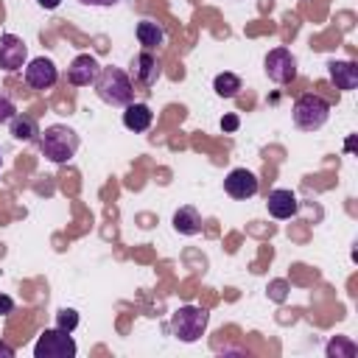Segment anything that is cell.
I'll use <instances>...</instances> for the list:
<instances>
[{"label": "cell", "instance_id": "cell-1", "mask_svg": "<svg viewBox=\"0 0 358 358\" xmlns=\"http://www.w3.org/2000/svg\"><path fill=\"white\" fill-rule=\"evenodd\" d=\"M36 143H39L42 157H45L48 162H53V165L70 162V159L76 157L78 145H81L78 134H76L70 126H64V123H53V126H48L45 131H39Z\"/></svg>", "mask_w": 358, "mask_h": 358}, {"label": "cell", "instance_id": "cell-21", "mask_svg": "<svg viewBox=\"0 0 358 358\" xmlns=\"http://www.w3.org/2000/svg\"><path fill=\"white\" fill-rule=\"evenodd\" d=\"M17 115V106H14V101L0 90V123H8L11 117Z\"/></svg>", "mask_w": 358, "mask_h": 358}, {"label": "cell", "instance_id": "cell-5", "mask_svg": "<svg viewBox=\"0 0 358 358\" xmlns=\"http://www.w3.org/2000/svg\"><path fill=\"white\" fill-rule=\"evenodd\" d=\"M76 352H78V347H76L73 336L62 327L42 330L34 344V358H76Z\"/></svg>", "mask_w": 358, "mask_h": 358}, {"label": "cell", "instance_id": "cell-19", "mask_svg": "<svg viewBox=\"0 0 358 358\" xmlns=\"http://www.w3.org/2000/svg\"><path fill=\"white\" fill-rule=\"evenodd\" d=\"M358 352V347L350 341V338H344V336H336L330 344H327V355L330 358H352Z\"/></svg>", "mask_w": 358, "mask_h": 358}, {"label": "cell", "instance_id": "cell-26", "mask_svg": "<svg viewBox=\"0 0 358 358\" xmlns=\"http://www.w3.org/2000/svg\"><path fill=\"white\" fill-rule=\"evenodd\" d=\"M36 3H39V6L45 8V11H53V8H56V6L62 3V0H36Z\"/></svg>", "mask_w": 358, "mask_h": 358}, {"label": "cell", "instance_id": "cell-13", "mask_svg": "<svg viewBox=\"0 0 358 358\" xmlns=\"http://www.w3.org/2000/svg\"><path fill=\"white\" fill-rule=\"evenodd\" d=\"M131 73H134V81H137V84L151 87V84L159 78V62H157L148 50H143V53L134 56V62H131Z\"/></svg>", "mask_w": 358, "mask_h": 358}, {"label": "cell", "instance_id": "cell-25", "mask_svg": "<svg viewBox=\"0 0 358 358\" xmlns=\"http://www.w3.org/2000/svg\"><path fill=\"white\" fill-rule=\"evenodd\" d=\"M0 355H3V358H14V347L6 344V341H0Z\"/></svg>", "mask_w": 358, "mask_h": 358}, {"label": "cell", "instance_id": "cell-8", "mask_svg": "<svg viewBox=\"0 0 358 358\" xmlns=\"http://www.w3.org/2000/svg\"><path fill=\"white\" fill-rule=\"evenodd\" d=\"M56 81H59V70H56V64L50 59L36 56V59H31L25 64V84L31 90H50Z\"/></svg>", "mask_w": 358, "mask_h": 358}, {"label": "cell", "instance_id": "cell-4", "mask_svg": "<svg viewBox=\"0 0 358 358\" xmlns=\"http://www.w3.org/2000/svg\"><path fill=\"white\" fill-rule=\"evenodd\" d=\"M291 115H294V126H296V129H302V131H316V129H322V126L327 123V117H330V103H327L322 95H316V92H305V95H299V98L294 101Z\"/></svg>", "mask_w": 358, "mask_h": 358}, {"label": "cell", "instance_id": "cell-3", "mask_svg": "<svg viewBox=\"0 0 358 358\" xmlns=\"http://www.w3.org/2000/svg\"><path fill=\"white\" fill-rule=\"evenodd\" d=\"M207 322H210L207 308H201V305H182V308H176V310L171 313L168 327H171V333H173L179 341L190 344V341H199V338L204 336Z\"/></svg>", "mask_w": 358, "mask_h": 358}, {"label": "cell", "instance_id": "cell-17", "mask_svg": "<svg viewBox=\"0 0 358 358\" xmlns=\"http://www.w3.org/2000/svg\"><path fill=\"white\" fill-rule=\"evenodd\" d=\"M137 39H140V45H143L145 50H151V48H159V45L165 42V31H162L157 22L143 20V22H137Z\"/></svg>", "mask_w": 358, "mask_h": 358}, {"label": "cell", "instance_id": "cell-11", "mask_svg": "<svg viewBox=\"0 0 358 358\" xmlns=\"http://www.w3.org/2000/svg\"><path fill=\"white\" fill-rule=\"evenodd\" d=\"M266 207H268V215H274V218L285 221V218L296 215V210H299V201H296V196H294L291 190H285V187H277V190H271V193L266 196Z\"/></svg>", "mask_w": 358, "mask_h": 358}, {"label": "cell", "instance_id": "cell-22", "mask_svg": "<svg viewBox=\"0 0 358 358\" xmlns=\"http://www.w3.org/2000/svg\"><path fill=\"white\" fill-rule=\"evenodd\" d=\"M238 126H241L238 115H224V117H221V129H224V131H235Z\"/></svg>", "mask_w": 358, "mask_h": 358}, {"label": "cell", "instance_id": "cell-23", "mask_svg": "<svg viewBox=\"0 0 358 358\" xmlns=\"http://www.w3.org/2000/svg\"><path fill=\"white\" fill-rule=\"evenodd\" d=\"M11 310H14V299L6 296V294H0V316H6V313H11Z\"/></svg>", "mask_w": 358, "mask_h": 358}, {"label": "cell", "instance_id": "cell-7", "mask_svg": "<svg viewBox=\"0 0 358 358\" xmlns=\"http://www.w3.org/2000/svg\"><path fill=\"white\" fill-rule=\"evenodd\" d=\"M25 59H28V45L17 34H0V70L14 73L25 67Z\"/></svg>", "mask_w": 358, "mask_h": 358}, {"label": "cell", "instance_id": "cell-24", "mask_svg": "<svg viewBox=\"0 0 358 358\" xmlns=\"http://www.w3.org/2000/svg\"><path fill=\"white\" fill-rule=\"evenodd\" d=\"M78 3H84V6H98V8H106V6H115L117 0H78Z\"/></svg>", "mask_w": 358, "mask_h": 358}, {"label": "cell", "instance_id": "cell-2", "mask_svg": "<svg viewBox=\"0 0 358 358\" xmlns=\"http://www.w3.org/2000/svg\"><path fill=\"white\" fill-rule=\"evenodd\" d=\"M92 87H95L98 98L109 106H126L134 101V84H131L129 73L120 67H101Z\"/></svg>", "mask_w": 358, "mask_h": 358}, {"label": "cell", "instance_id": "cell-20", "mask_svg": "<svg viewBox=\"0 0 358 358\" xmlns=\"http://www.w3.org/2000/svg\"><path fill=\"white\" fill-rule=\"evenodd\" d=\"M56 327H62V330L73 333V330L78 327V313H76L73 308H62V310L56 313Z\"/></svg>", "mask_w": 358, "mask_h": 358}, {"label": "cell", "instance_id": "cell-18", "mask_svg": "<svg viewBox=\"0 0 358 358\" xmlns=\"http://www.w3.org/2000/svg\"><path fill=\"white\" fill-rule=\"evenodd\" d=\"M213 90L221 95V98H235L238 90H241V78L235 73H218L215 81H213Z\"/></svg>", "mask_w": 358, "mask_h": 358}, {"label": "cell", "instance_id": "cell-14", "mask_svg": "<svg viewBox=\"0 0 358 358\" xmlns=\"http://www.w3.org/2000/svg\"><path fill=\"white\" fill-rule=\"evenodd\" d=\"M154 120V112L148 109V103H140V101H131L123 106V126L129 131H145Z\"/></svg>", "mask_w": 358, "mask_h": 358}, {"label": "cell", "instance_id": "cell-16", "mask_svg": "<svg viewBox=\"0 0 358 358\" xmlns=\"http://www.w3.org/2000/svg\"><path fill=\"white\" fill-rule=\"evenodd\" d=\"M8 131H11L14 140H22V143H31V140L39 137V126H36V120H34L31 115H20V112L8 120Z\"/></svg>", "mask_w": 358, "mask_h": 358}, {"label": "cell", "instance_id": "cell-9", "mask_svg": "<svg viewBox=\"0 0 358 358\" xmlns=\"http://www.w3.org/2000/svg\"><path fill=\"white\" fill-rule=\"evenodd\" d=\"M257 187H260L257 176L252 171H246V168H232L227 173V179H224V190L232 199H252L257 193Z\"/></svg>", "mask_w": 358, "mask_h": 358}, {"label": "cell", "instance_id": "cell-12", "mask_svg": "<svg viewBox=\"0 0 358 358\" xmlns=\"http://www.w3.org/2000/svg\"><path fill=\"white\" fill-rule=\"evenodd\" d=\"M327 73H330V81L338 90H355L358 87V64L350 62V59H330Z\"/></svg>", "mask_w": 358, "mask_h": 358}, {"label": "cell", "instance_id": "cell-10", "mask_svg": "<svg viewBox=\"0 0 358 358\" xmlns=\"http://www.w3.org/2000/svg\"><path fill=\"white\" fill-rule=\"evenodd\" d=\"M98 73H101L98 59L90 56V53H78V56L70 62V67H67V81L76 84V87H90V84L98 78Z\"/></svg>", "mask_w": 358, "mask_h": 358}, {"label": "cell", "instance_id": "cell-15", "mask_svg": "<svg viewBox=\"0 0 358 358\" xmlns=\"http://www.w3.org/2000/svg\"><path fill=\"white\" fill-rule=\"evenodd\" d=\"M173 229L179 235H199L201 232V213L196 207H190V204L179 207L173 213Z\"/></svg>", "mask_w": 358, "mask_h": 358}, {"label": "cell", "instance_id": "cell-27", "mask_svg": "<svg viewBox=\"0 0 358 358\" xmlns=\"http://www.w3.org/2000/svg\"><path fill=\"white\" fill-rule=\"evenodd\" d=\"M0 168H3V157H0Z\"/></svg>", "mask_w": 358, "mask_h": 358}, {"label": "cell", "instance_id": "cell-6", "mask_svg": "<svg viewBox=\"0 0 358 358\" xmlns=\"http://www.w3.org/2000/svg\"><path fill=\"white\" fill-rule=\"evenodd\" d=\"M263 70L274 84H291L296 78V56L288 48H274L266 53Z\"/></svg>", "mask_w": 358, "mask_h": 358}]
</instances>
